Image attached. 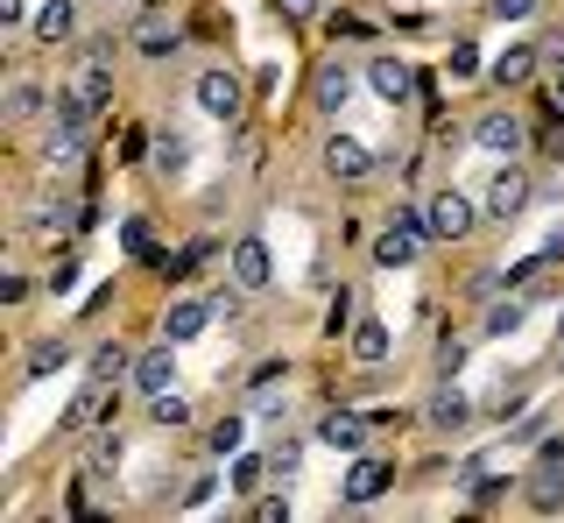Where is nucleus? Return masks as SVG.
Returning <instances> with one entry per match:
<instances>
[{"label":"nucleus","instance_id":"nucleus-4","mask_svg":"<svg viewBox=\"0 0 564 523\" xmlns=\"http://www.w3.org/2000/svg\"><path fill=\"white\" fill-rule=\"evenodd\" d=\"M529 191H536V184H529V170L516 163V156H508V163L487 178V191H480V213H487L494 226H508V220H522V213H529Z\"/></svg>","mask_w":564,"mask_h":523},{"label":"nucleus","instance_id":"nucleus-21","mask_svg":"<svg viewBox=\"0 0 564 523\" xmlns=\"http://www.w3.org/2000/svg\"><path fill=\"white\" fill-rule=\"evenodd\" d=\"M317 107H325V114H339L346 107V99H352V72H346V64H325V72H317Z\"/></svg>","mask_w":564,"mask_h":523},{"label":"nucleus","instance_id":"nucleus-9","mask_svg":"<svg viewBox=\"0 0 564 523\" xmlns=\"http://www.w3.org/2000/svg\"><path fill=\"white\" fill-rule=\"evenodd\" d=\"M325 170H332L339 184H367V178L381 170V156L367 149L360 135H325Z\"/></svg>","mask_w":564,"mask_h":523},{"label":"nucleus","instance_id":"nucleus-6","mask_svg":"<svg viewBox=\"0 0 564 523\" xmlns=\"http://www.w3.org/2000/svg\"><path fill=\"white\" fill-rule=\"evenodd\" d=\"M388 488H395V460H381V452H352V467L339 481V502H346V510H367V502H381Z\"/></svg>","mask_w":564,"mask_h":523},{"label":"nucleus","instance_id":"nucleus-27","mask_svg":"<svg viewBox=\"0 0 564 523\" xmlns=\"http://www.w3.org/2000/svg\"><path fill=\"white\" fill-rule=\"evenodd\" d=\"M64 361H70V340H35V346H29V361H22V375L35 382V375L64 369Z\"/></svg>","mask_w":564,"mask_h":523},{"label":"nucleus","instance_id":"nucleus-16","mask_svg":"<svg viewBox=\"0 0 564 523\" xmlns=\"http://www.w3.org/2000/svg\"><path fill=\"white\" fill-rule=\"evenodd\" d=\"M466 417H473V404H466V396L452 389V382H437V396L423 404V425H431V431H458Z\"/></svg>","mask_w":564,"mask_h":523},{"label":"nucleus","instance_id":"nucleus-3","mask_svg":"<svg viewBox=\"0 0 564 523\" xmlns=\"http://www.w3.org/2000/svg\"><path fill=\"white\" fill-rule=\"evenodd\" d=\"M522 502L536 516H557L564 510V439H543L536 446V467L522 474Z\"/></svg>","mask_w":564,"mask_h":523},{"label":"nucleus","instance_id":"nucleus-22","mask_svg":"<svg viewBox=\"0 0 564 523\" xmlns=\"http://www.w3.org/2000/svg\"><path fill=\"white\" fill-rule=\"evenodd\" d=\"M57 107V99H50V85H35V78H22L8 93V120H35V114H50Z\"/></svg>","mask_w":564,"mask_h":523},{"label":"nucleus","instance_id":"nucleus-19","mask_svg":"<svg viewBox=\"0 0 564 523\" xmlns=\"http://www.w3.org/2000/svg\"><path fill=\"white\" fill-rule=\"evenodd\" d=\"M106 410H113V404H106V382H93V389H78V396H70V410H64V431H93Z\"/></svg>","mask_w":564,"mask_h":523},{"label":"nucleus","instance_id":"nucleus-12","mask_svg":"<svg viewBox=\"0 0 564 523\" xmlns=\"http://www.w3.org/2000/svg\"><path fill=\"white\" fill-rule=\"evenodd\" d=\"M29 36L43 43V50L78 43V0H43V8H35V22H29Z\"/></svg>","mask_w":564,"mask_h":523},{"label":"nucleus","instance_id":"nucleus-1","mask_svg":"<svg viewBox=\"0 0 564 523\" xmlns=\"http://www.w3.org/2000/svg\"><path fill=\"white\" fill-rule=\"evenodd\" d=\"M423 248H431L423 199H416V205H395V220L375 234V262H381V269H410V262H423Z\"/></svg>","mask_w":564,"mask_h":523},{"label":"nucleus","instance_id":"nucleus-23","mask_svg":"<svg viewBox=\"0 0 564 523\" xmlns=\"http://www.w3.org/2000/svg\"><path fill=\"white\" fill-rule=\"evenodd\" d=\"M149 417H155V431H184V425H191L198 410H191V396L163 389V396H149Z\"/></svg>","mask_w":564,"mask_h":523},{"label":"nucleus","instance_id":"nucleus-11","mask_svg":"<svg viewBox=\"0 0 564 523\" xmlns=\"http://www.w3.org/2000/svg\"><path fill=\"white\" fill-rule=\"evenodd\" d=\"M367 93L388 99V107H410V99H416V72L402 57H367Z\"/></svg>","mask_w":564,"mask_h":523},{"label":"nucleus","instance_id":"nucleus-35","mask_svg":"<svg viewBox=\"0 0 564 523\" xmlns=\"http://www.w3.org/2000/svg\"><path fill=\"white\" fill-rule=\"evenodd\" d=\"M93 467H120V431H113V425L93 439Z\"/></svg>","mask_w":564,"mask_h":523},{"label":"nucleus","instance_id":"nucleus-8","mask_svg":"<svg viewBox=\"0 0 564 523\" xmlns=\"http://www.w3.org/2000/svg\"><path fill=\"white\" fill-rule=\"evenodd\" d=\"M226 276H234L240 290H269V284H275V255H269V241H261V234H240L234 248H226Z\"/></svg>","mask_w":564,"mask_h":523},{"label":"nucleus","instance_id":"nucleus-40","mask_svg":"<svg viewBox=\"0 0 564 523\" xmlns=\"http://www.w3.org/2000/svg\"><path fill=\"white\" fill-rule=\"evenodd\" d=\"M275 8L290 14V22H311V14H317V0H275Z\"/></svg>","mask_w":564,"mask_h":523},{"label":"nucleus","instance_id":"nucleus-34","mask_svg":"<svg viewBox=\"0 0 564 523\" xmlns=\"http://www.w3.org/2000/svg\"><path fill=\"white\" fill-rule=\"evenodd\" d=\"M536 8H543V0H487V14H494V22H529Z\"/></svg>","mask_w":564,"mask_h":523},{"label":"nucleus","instance_id":"nucleus-13","mask_svg":"<svg viewBox=\"0 0 564 523\" xmlns=\"http://www.w3.org/2000/svg\"><path fill=\"white\" fill-rule=\"evenodd\" d=\"M134 389L141 396H163V389H176V340H163V346H149V354H134Z\"/></svg>","mask_w":564,"mask_h":523},{"label":"nucleus","instance_id":"nucleus-43","mask_svg":"<svg viewBox=\"0 0 564 523\" xmlns=\"http://www.w3.org/2000/svg\"><path fill=\"white\" fill-rule=\"evenodd\" d=\"M557 340H564V311H557Z\"/></svg>","mask_w":564,"mask_h":523},{"label":"nucleus","instance_id":"nucleus-17","mask_svg":"<svg viewBox=\"0 0 564 523\" xmlns=\"http://www.w3.org/2000/svg\"><path fill=\"white\" fill-rule=\"evenodd\" d=\"M205 325H212V305H198V298H184V305H170V311H163V340H176V346L198 340Z\"/></svg>","mask_w":564,"mask_h":523},{"label":"nucleus","instance_id":"nucleus-18","mask_svg":"<svg viewBox=\"0 0 564 523\" xmlns=\"http://www.w3.org/2000/svg\"><path fill=\"white\" fill-rule=\"evenodd\" d=\"M352 361H360V369H381L388 361V325L381 319H352Z\"/></svg>","mask_w":564,"mask_h":523},{"label":"nucleus","instance_id":"nucleus-29","mask_svg":"<svg viewBox=\"0 0 564 523\" xmlns=\"http://www.w3.org/2000/svg\"><path fill=\"white\" fill-rule=\"evenodd\" d=\"M269 474V452H234V495H254Z\"/></svg>","mask_w":564,"mask_h":523},{"label":"nucleus","instance_id":"nucleus-38","mask_svg":"<svg viewBox=\"0 0 564 523\" xmlns=\"http://www.w3.org/2000/svg\"><path fill=\"white\" fill-rule=\"evenodd\" d=\"M254 516H261V523H282V516H290V502L269 495V502H254Z\"/></svg>","mask_w":564,"mask_h":523},{"label":"nucleus","instance_id":"nucleus-33","mask_svg":"<svg viewBox=\"0 0 564 523\" xmlns=\"http://www.w3.org/2000/svg\"><path fill=\"white\" fill-rule=\"evenodd\" d=\"M120 248L141 255V262H155V234H149V220H128V226H120Z\"/></svg>","mask_w":564,"mask_h":523},{"label":"nucleus","instance_id":"nucleus-15","mask_svg":"<svg viewBox=\"0 0 564 523\" xmlns=\"http://www.w3.org/2000/svg\"><path fill=\"white\" fill-rule=\"evenodd\" d=\"M317 439H325L332 452H367V417H352V410H325V417H317Z\"/></svg>","mask_w":564,"mask_h":523},{"label":"nucleus","instance_id":"nucleus-28","mask_svg":"<svg viewBox=\"0 0 564 523\" xmlns=\"http://www.w3.org/2000/svg\"><path fill=\"white\" fill-rule=\"evenodd\" d=\"M120 375H134V354H128V346H99V354H93V382H120Z\"/></svg>","mask_w":564,"mask_h":523},{"label":"nucleus","instance_id":"nucleus-42","mask_svg":"<svg viewBox=\"0 0 564 523\" xmlns=\"http://www.w3.org/2000/svg\"><path fill=\"white\" fill-rule=\"evenodd\" d=\"M543 156H551V163H564V128H551V135H543Z\"/></svg>","mask_w":564,"mask_h":523},{"label":"nucleus","instance_id":"nucleus-39","mask_svg":"<svg viewBox=\"0 0 564 523\" xmlns=\"http://www.w3.org/2000/svg\"><path fill=\"white\" fill-rule=\"evenodd\" d=\"M0 22H8V29H22V22H29V0H0Z\"/></svg>","mask_w":564,"mask_h":523},{"label":"nucleus","instance_id":"nucleus-31","mask_svg":"<svg viewBox=\"0 0 564 523\" xmlns=\"http://www.w3.org/2000/svg\"><path fill=\"white\" fill-rule=\"evenodd\" d=\"M155 170H163V178L191 170V142H184V135H155Z\"/></svg>","mask_w":564,"mask_h":523},{"label":"nucleus","instance_id":"nucleus-37","mask_svg":"<svg viewBox=\"0 0 564 523\" xmlns=\"http://www.w3.org/2000/svg\"><path fill=\"white\" fill-rule=\"evenodd\" d=\"M452 72H458V78H473V72H480V57H473V43H458V50H452Z\"/></svg>","mask_w":564,"mask_h":523},{"label":"nucleus","instance_id":"nucleus-25","mask_svg":"<svg viewBox=\"0 0 564 523\" xmlns=\"http://www.w3.org/2000/svg\"><path fill=\"white\" fill-rule=\"evenodd\" d=\"M466 481H473V510H501L508 488H522V481H508V474H487V467H466Z\"/></svg>","mask_w":564,"mask_h":523},{"label":"nucleus","instance_id":"nucleus-2","mask_svg":"<svg viewBox=\"0 0 564 523\" xmlns=\"http://www.w3.org/2000/svg\"><path fill=\"white\" fill-rule=\"evenodd\" d=\"M480 220H487V213H480V205H473L458 184H437L431 199H423V226H431V241H452V248L480 234Z\"/></svg>","mask_w":564,"mask_h":523},{"label":"nucleus","instance_id":"nucleus-30","mask_svg":"<svg viewBox=\"0 0 564 523\" xmlns=\"http://www.w3.org/2000/svg\"><path fill=\"white\" fill-rule=\"evenodd\" d=\"M296 467H304V439H296V431H282V439L269 446V474H282V481H290Z\"/></svg>","mask_w":564,"mask_h":523},{"label":"nucleus","instance_id":"nucleus-10","mask_svg":"<svg viewBox=\"0 0 564 523\" xmlns=\"http://www.w3.org/2000/svg\"><path fill=\"white\" fill-rule=\"evenodd\" d=\"M473 149H487V156H522V149H529V128H522L508 107H494V114L473 120Z\"/></svg>","mask_w":564,"mask_h":523},{"label":"nucleus","instance_id":"nucleus-26","mask_svg":"<svg viewBox=\"0 0 564 523\" xmlns=\"http://www.w3.org/2000/svg\"><path fill=\"white\" fill-rule=\"evenodd\" d=\"M516 325H522V298H516V290H508V298H494V305H487L480 333H487V340H508V333H516Z\"/></svg>","mask_w":564,"mask_h":523},{"label":"nucleus","instance_id":"nucleus-20","mask_svg":"<svg viewBox=\"0 0 564 523\" xmlns=\"http://www.w3.org/2000/svg\"><path fill=\"white\" fill-rule=\"evenodd\" d=\"M70 93H78V107H85V114L99 120L106 107H113V78H106V64H85V78L70 85Z\"/></svg>","mask_w":564,"mask_h":523},{"label":"nucleus","instance_id":"nucleus-5","mask_svg":"<svg viewBox=\"0 0 564 523\" xmlns=\"http://www.w3.org/2000/svg\"><path fill=\"white\" fill-rule=\"evenodd\" d=\"M191 99H198L212 120H240L247 114V85H240V72H226V64H205V72L191 78Z\"/></svg>","mask_w":564,"mask_h":523},{"label":"nucleus","instance_id":"nucleus-7","mask_svg":"<svg viewBox=\"0 0 564 523\" xmlns=\"http://www.w3.org/2000/svg\"><path fill=\"white\" fill-rule=\"evenodd\" d=\"M128 36H134V57H149V64L176 57V43H184V36H176V14L163 8V0H155V8H141V14H134V29H128Z\"/></svg>","mask_w":564,"mask_h":523},{"label":"nucleus","instance_id":"nucleus-41","mask_svg":"<svg viewBox=\"0 0 564 523\" xmlns=\"http://www.w3.org/2000/svg\"><path fill=\"white\" fill-rule=\"evenodd\" d=\"M543 85H551V107L564 114V64H551V78H543Z\"/></svg>","mask_w":564,"mask_h":523},{"label":"nucleus","instance_id":"nucleus-32","mask_svg":"<svg viewBox=\"0 0 564 523\" xmlns=\"http://www.w3.org/2000/svg\"><path fill=\"white\" fill-rule=\"evenodd\" d=\"M247 298H254V290H240V284H234V290H212L205 305H212V319H226V325H234L240 311H247Z\"/></svg>","mask_w":564,"mask_h":523},{"label":"nucleus","instance_id":"nucleus-36","mask_svg":"<svg viewBox=\"0 0 564 523\" xmlns=\"http://www.w3.org/2000/svg\"><path fill=\"white\" fill-rule=\"evenodd\" d=\"M50 290H78V255H57V262H50Z\"/></svg>","mask_w":564,"mask_h":523},{"label":"nucleus","instance_id":"nucleus-14","mask_svg":"<svg viewBox=\"0 0 564 523\" xmlns=\"http://www.w3.org/2000/svg\"><path fill=\"white\" fill-rule=\"evenodd\" d=\"M543 72V57H536V43H508L501 57H494V85H501V93H516V85H529Z\"/></svg>","mask_w":564,"mask_h":523},{"label":"nucleus","instance_id":"nucleus-24","mask_svg":"<svg viewBox=\"0 0 564 523\" xmlns=\"http://www.w3.org/2000/svg\"><path fill=\"white\" fill-rule=\"evenodd\" d=\"M240 446H247V417H219V425L205 431V452H212V460H234Z\"/></svg>","mask_w":564,"mask_h":523}]
</instances>
